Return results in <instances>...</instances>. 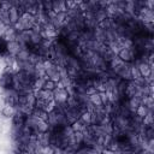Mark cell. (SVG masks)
Returning a JSON list of instances; mask_svg holds the SVG:
<instances>
[{
	"instance_id": "cell-1",
	"label": "cell",
	"mask_w": 154,
	"mask_h": 154,
	"mask_svg": "<svg viewBox=\"0 0 154 154\" xmlns=\"http://www.w3.org/2000/svg\"><path fill=\"white\" fill-rule=\"evenodd\" d=\"M53 95H54L53 100L55 101V103H66V101L70 96V94L66 89H59V88H57L53 91Z\"/></svg>"
},
{
	"instance_id": "cell-2",
	"label": "cell",
	"mask_w": 154,
	"mask_h": 154,
	"mask_svg": "<svg viewBox=\"0 0 154 154\" xmlns=\"http://www.w3.org/2000/svg\"><path fill=\"white\" fill-rule=\"evenodd\" d=\"M12 82H13V75L11 72L5 71L0 76V88L2 90L5 89H11L12 88Z\"/></svg>"
},
{
	"instance_id": "cell-3",
	"label": "cell",
	"mask_w": 154,
	"mask_h": 154,
	"mask_svg": "<svg viewBox=\"0 0 154 154\" xmlns=\"http://www.w3.org/2000/svg\"><path fill=\"white\" fill-rule=\"evenodd\" d=\"M137 67H138V71H140V75H141L142 78L146 79V78L153 76V66H150L149 64L141 63V64L137 65Z\"/></svg>"
},
{
	"instance_id": "cell-4",
	"label": "cell",
	"mask_w": 154,
	"mask_h": 154,
	"mask_svg": "<svg viewBox=\"0 0 154 154\" xmlns=\"http://www.w3.org/2000/svg\"><path fill=\"white\" fill-rule=\"evenodd\" d=\"M20 16H22V13L19 12V10L16 6H11L10 5V7H8V19H10L11 25H14L19 20Z\"/></svg>"
},
{
	"instance_id": "cell-5",
	"label": "cell",
	"mask_w": 154,
	"mask_h": 154,
	"mask_svg": "<svg viewBox=\"0 0 154 154\" xmlns=\"http://www.w3.org/2000/svg\"><path fill=\"white\" fill-rule=\"evenodd\" d=\"M34 95H35L36 99L46 100V101H51V100H53V97H54L53 91H48V90H45V89L35 90V91H34Z\"/></svg>"
},
{
	"instance_id": "cell-6",
	"label": "cell",
	"mask_w": 154,
	"mask_h": 154,
	"mask_svg": "<svg viewBox=\"0 0 154 154\" xmlns=\"http://www.w3.org/2000/svg\"><path fill=\"white\" fill-rule=\"evenodd\" d=\"M52 10L55 13H66L67 8H66V4L63 0H55L52 1Z\"/></svg>"
},
{
	"instance_id": "cell-7",
	"label": "cell",
	"mask_w": 154,
	"mask_h": 154,
	"mask_svg": "<svg viewBox=\"0 0 154 154\" xmlns=\"http://www.w3.org/2000/svg\"><path fill=\"white\" fill-rule=\"evenodd\" d=\"M36 136V141L40 146L45 147V146H49V131L47 132H38L35 135Z\"/></svg>"
},
{
	"instance_id": "cell-8",
	"label": "cell",
	"mask_w": 154,
	"mask_h": 154,
	"mask_svg": "<svg viewBox=\"0 0 154 154\" xmlns=\"http://www.w3.org/2000/svg\"><path fill=\"white\" fill-rule=\"evenodd\" d=\"M14 113H16V107H13V106H11V105L5 103V105L2 106V108H1V114H2L5 118H11V119H12V117L14 116Z\"/></svg>"
},
{
	"instance_id": "cell-9",
	"label": "cell",
	"mask_w": 154,
	"mask_h": 154,
	"mask_svg": "<svg viewBox=\"0 0 154 154\" xmlns=\"http://www.w3.org/2000/svg\"><path fill=\"white\" fill-rule=\"evenodd\" d=\"M19 51H20L19 45H18L16 41H10V42H7V54H8V55L16 57Z\"/></svg>"
},
{
	"instance_id": "cell-10",
	"label": "cell",
	"mask_w": 154,
	"mask_h": 154,
	"mask_svg": "<svg viewBox=\"0 0 154 154\" xmlns=\"http://www.w3.org/2000/svg\"><path fill=\"white\" fill-rule=\"evenodd\" d=\"M89 97V102L91 105H94L95 107H99V106H102V99H101V93H94L91 95L88 96Z\"/></svg>"
},
{
	"instance_id": "cell-11",
	"label": "cell",
	"mask_w": 154,
	"mask_h": 154,
	"mask_svg": "<svg viewBox=\"0 0 154 154\" xmlns=\"http://www.w3.org/2000/svg\"><path fill=\"white\" fill-rule=\"evenodd\" d=\"M32 117H35L36 119L38 120H42V122H48V113L42 111V109H38V108H34L32 113H31Z\"/></svg>"
},
{
	"instance_id": "cell-12",
	"label": "cell",
	"mask_w": 154,
	"mask_h": 154,
	"mask_svg": "<svg viewBox=\"0 0 154 154\" xmlns=\"http://www.w3.org/2000/svg\"><path fill=\"white\" fill-rule=\"evenodd\" d=\"M70 126H71V129H72L73 132H83L87 129V125L83 122H81L79 119H77L76 122H73Z\"/></svg>"
},
{
	"instance_id": "cell-13",
	"label": "cell",
	"mask_w": 154,
	"mask_h": 154,
	"mask_svg": "<svg viewBox=\"0 0 154 154\" xmlns=\"http://www.w3.org/2000/svg\"><path fill=\"white\" fill-rule=\"evenodd\" d=\"M149 112H150V111H149V109H148V108H147L144 105H142V103H141V105H140V106H138V107L135 109V116H137L138 118L143 119V118H144V117H146V116H147Z\"/></svg>"
},
{
	"instance_id": "cell-14",
	"label": "cell",
	"mask_w": 154,
	"mask_h": 154,
	"mask_svg": "<svg viewBox=\"0 0 154 154\" xmlns=\"http://www.w3.org/2000/svg\"><path fill=\"white\" fill-rule=\"evenodd\" d=\"M42 89L48 90V91H54V90L57 89V83H55L54 81H52V79L47 78V79H45V82H43Z\"/></svg>"
},
{
	"instance_id": "cell-15",
	"label": "cell",
	"mask_w": 154,
	"mask_h": 154,
	"mask_svg": "<svg viewBox=\"0 0 154 154\" xmlns=\"http://www.w3.org/2000/svg\"><path fill=\"white\" fill-rule=\"evenodd\" d=\"M91 118H93V114H91L90 112H88V111L83 112V113L79 116V120L83 122L87 126H88V125H91Z\"/></svg>"
},
{
	"instance_id": "cell-16",
	"label": "cell",
	"mask_w": 154,
	"mask_h": 154,
	"mask_svg": "<svg viewBox=\"0 0 154 154\" xmlns=\"http://www.w3.org/2000/svg\"><path fill=\"white\" fill-rule=\"evenodd\" d=\"M130 76H131V81H138L140 78H142L140 75L138 67L134 64H131V67H130Z\"/></svg>"
},
{
	"instance_id": "cell-17",
	"label": "cell",
	"mask_w": 154,
	"mask_h": 154,
	"mask_svg": "<svg viewBox=\"0 0 154 154\" xmlns=\"http://www.w3.org/2000/svg\"><path fill=\"white\" fill-rule=\"evenodd\" d=\"M100 154H113V152L112 150H109V149H107V148H103L102 150H101V153Z\"/></svg>"
}]
</instances>
